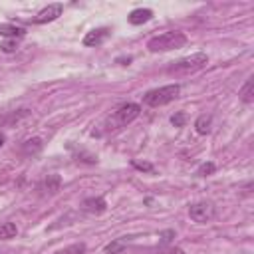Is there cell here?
<instances>
[{
  "mask_svg": "<svg viewBox=\"0 0 254 254\" xmlns=\"http://www.w3.org/2000/svg\"><path fill=\"white\" fill-rule=\"evenodd\" d=\"M214 214H216V208H214V204L208 202V200H198V202H194V204L189 206V216H190V220L200 222V224L212 220Z\"/></svg>",
  "mask_w": 254,
  "mask_h": 254,
  "instance_id": "cell-5",
  "label": "cell"
},
{
  "mask_svg": "<svg viewBox=\"0 0 254 254\" xmlns=\"http://www.w3.org/2000/svg\"><path fill=\"white\" fill-rule=\"evenodd\" d=\"M0 254H2V252H0Z\"/></svg>",
  "mask_w": 254,
  "mask_h": 254,
  "instance_id": "cell-24",
  "label": "cell"
},
{
  "mask_svg": "<svg viewBox=\"0 0 254 254\" xmlns=\"http://www.w3.org/2000/svg\"><path fill=\"white\" fill-rule=\"evenodd\" d=\"M18 234V226L14 222H2L0 224V240H8L14 238Z\"/></svg>",
  "mask_w": 254,
  "mask_h": 254,
  "instance_id": "cell-14",
  "label": "cell"
},
{
  "mask_svg": "<svg viewBox=\"0 0 254 254\" xmlns=\"http://www.w3.org/2000/svg\"><path fill=\"white\" fill-rule=\"evenodd\" d=\"M161 238H163V242H169L171 238H175V232H173V230H167V232L161 234Z\"/></svg>",
  "mask_w": 254,
  "mask_h": 254,
  "instance_id": "cell-22",
  "label": "cell"
},
{
  "mask_svg": "<svg viewBox=\"0 0 254 254\" xmlns=\"http://www.w3.org/2000/svg\"><path fill=\"white\" fill-rule=\"evenodd\" d=\"M2 145H4V137L0 135V147H2Z\"/></svg>",
  "mask_w": 254,
  "mask_h": 254,
  "instance_id": "cell-23",
  "label": "cell"
},
{
  "mask_svg": "<svg viewBox=\"0 0 254 254\" xmlns=\"http://www.w3.org/2000/svg\"><path fill=\"white\" fill-rule=\"evenodd\" d=\"M60 185H62L60 175H48V177L42 181L40 189H42L44 192H48V194H56V192L60 190Z\"/></svg>",
  "mask_w": 254,
  "mask_h": 254,
  "instance_id": "cell-10",
  "label": "cell"
},
{
  "mask_svg": "<svg viewBox=\"0 0 254 254\" xmlns=\"http://www.w3.org/2000/svg\"><path fill=\"white\" fill-rule=\"evenodd\" d=\"M185 121H187V115H185L183 111H179V113H175V115L171 117V123H173L175 127H183Z\"/></svg>",
  "mask_w": 254,
  "mask_h": 254,
  "instance_id": "cell-20",
  "label": "cell"
},
{
  "mask_svg": "<svg viewBox=\"0 0 254 254\" xmlns=\"http://www.w3.org/2000/svg\"><path fill=\"white\" fill-rule=\"evenodd\" d=\"M62 12H64V6H62V4H50V6H46L44 10H40V12L32 18V22H34V24H48V22L58 20V18L62 16Z\"/></svg>",
  "mask_w": 254,
  "mask_h": 254,
  "instance_id": "cell-6",
  "label": "cell"
},
{
  "mask_svg": "<svg viewBox=\"0 0 254 254\" xmlns=\"http://www.w3.org/2000/svg\"><path fill=\"white\" fill-rule=\"evenodd\" d=\"M131 165H133L135 169H139V171H147V173H151V171H153V165H151V163H139V161H131Z\"/></svg>",
  "mask_w": 254,
  "mask_h": 254,
  "instance_id": "cell-21",
  "label": "cell"
},
{
  "mask_svg": "<svg viewBox=\"0 0 254 254\" xmlns=\"http://www.w3.org/2000/svg\"><path fill=\"white\" fill-rule=\"evenodd\" d=\"M151 18H153V10H149V8H137L127 16L129 24H133V26H141V24L149 22Z\"/></svg>",
  "mask_w": 254,
  "mask_h": 254,
  "instance_id": "cell-9",
  "label": "cell"
},
{
  "mask_svg": "<svg viewBox=\"0 0 254 254\" xmlns=\"http://www.w3.org/2000/svg\"><path fill=\"white\" fill-rule=\"evenodd\" d=\"M179 93H181V85H177V83L163 85V87H157V89L147 91L143 95V103L149 105V107H161V105H167L173 99H177Z\"/></svg>",
  "mask_w": 254,
  "mask_h": 254,
  "instance_id": "cell-4",
  "label": "cell"
},
{
  "mask_svg": "<svg viewBox=\"0 0 254 254\" xmlns=\"http://www.w3.org/2000/svg\"><path fill=\"white\" fill-rule=\"evenodd\" d=\"M40 149H42V139H38V137H34V139H30V141L24 143V153H26V155L38 153Z\"/></svg>",
  "mask_w": 254,
  "mask_h": 254,
  "instance_id": "cell-17",
  "label": "cell"
},
{
  "mask_svg": "<svg viewBox=\"0 0 254 254\" xmlns=\"http://www.w3.org/2000/svg\"><path fill=\"white\" fill-rule=\"evenodd\" d=\"M127 240H129L127 236L115 238L113 242H109V244L105 246V252H107V254H119V252H121V250H123V248L127 246Z\"/></svg>",
  "mask_w": 254,
  "mask_h": 254,
  "instance_id": "cell-13",
  "label": "cell"
},
{
  "mask_svg": "<svg viewBox=\"0 0 254 254\" xmlns=\"http://www.w3.org/2000/svg\"><path fill=\"white\" fill-rule=\"evenodd\" d=\"M210 125H212V117H210V115H200V117L194 121L196 133H200V135H206V133L210 131Z\"/></svg>",
  "mask_w": 254,
  "mask_h": 254,
  "instance_id": "cell-12",
  "label": "cell"
},
{
  "mask_svg": "<svg viewBox=\"0 0 254 254\" xmlns=\"http://www.w3.org/2000/svg\"><path fill=\"white\" fill-rule=\"evenodd\" d=\"M0 34L2 36H10V38H22L26 32H24V28H18V26H12V24H4V26H0Z\"/></svg>",
  "mask_w": 254,
  "mask_h": 254,
  "instance_id": "cell-15",
  "label": "cell"
},
{
  "mask_svg": "<svg viewBox=\"0 0 254 254\" xmlns=\"http://www.w3.org/2000/svg\"><path fill=\"white\" fill-rule=\"evenodd\" d=\"M2 52H6V54H12V52H16L18 50V40L16 38H10V40H6V42H2Z\"/></svg>",
  "mask_w": 254,
  "mask_h": 254,
  "instance_id": "cell-18",
  "label": "cell"
},
{
  "mask_svg": "<svg viewBox=\"0 0 254 254\" xmlns=\"http://www.w3.org/2000/svg\"><path fill=\"white\" fill-rule=\"evenodd\" d=\"M240 99H242L244 103H252V101H254V77H248L246 83L242 85V89H240Z\"/></svg>",
  "mask_w": 254,
  "mask_h": 254,
  "instance_id": "cell-11",
  "label": "cell"
},
{
  "mask_svg": "<svg viewBox=\"0 0 254 254\" xmlns=\"http://www.w3.org/2000/svg\"><path fill=\"white\" fill-rule=\"evenodd\" d=\"M206 64H208V56L202 54V52H198V54L181 58L179 62H173V65H169L167 71L171 75H189V73H194V71L202 69Z\"/></svg>",
  "mask_w": 254,
  "mask_h": 254,
  "instance_id": "cell-3",
  "label": "cell"
},
{
  "mask_svg": "<svg viewBox=\"0 0 254 254\" xmlns=\"http://www.w3.org/2000/svg\"><path fill=\"white\" fill-rule=\"evenodd\" d=\"M83 252H85V244L83 242H75V244H69L64 250H58L54 254H83Z\"/></svg>",
  "mask_w": 254,
  "mask_h": 254,
  "instance_id": "cell-16",
  "label": "cell"
},
{
  "mask_svg": "<svg viewBox=\"0 0 254 254\" xmlns=\"http://www.w3.org/2000/svg\"><path fill=\"white\" fill-rule=\"evenodd\" d=\"M185 44H187L185 32H181V30H169V32H163V34L151 38L147 42V48L151 52H169V50H179Z\"/></svg>",
  "mask_w": 254,
  "mask_h": 254,
  "instance_id": "cell-2",
  "label": "cell"
},
{
  "mask_svg": "<svg viewBox=\"0 0 254 254\" xmlns=\"http://www.w3.org/2000/svg\"><path fill=\"white\" fill-rule=\"evenodd\" d=\"M109 34H111L109 28H95V30H91V32L85 34L83 46H99V44H103V42L107 40Z\"/></svg>",
  "mask_w": 254,
  "mask_h": 254,
  "instance_id": "cell-8",
  "label": "cell"
},
{
  "mask_svg": "<svg viewBox=\"0 0 254 254\" xmlns=\"http://www.w3.org/2000/svg\"><path fill=\"white\" fill-rule=\"evenodd\" d=\"M216 171V167H214V163H202L200 167H198V171H196V175H200V177H206V175H212Z\"/></svg>",
  "mask_w": 254,
  "mask_h": 254,
  "instance_id": "cell-19",
  "label": "cell"
},
{
  "mask_svg": "<svg viewBox=\"0 0 254 254\" xmlns=\"http://www.w3.org/2000/svg\"><path fill=\"white\" fill-rule=\"evenodd\" d=\"M139 113H141V107H139L137 103H125V105L117 107V109L99 125L101 129L93 131V135H101V133H109V131H117V129H121V127H127L131 121H135V119L139 117Z\"/></svg>",
  "mask_w": 254,
  "mask_h": 254,
  "instance_id": "cell-1",
  "label": "cell"
},
{
  "mask_svg": "<svg viewBox=\"0 0 254 254\" xmlns=\"http://www.w3.org/2000/svg\"><path fill=\"white\" fill-rule=\"evenodd\" d=\"M81 208L85 212H91V214H101V212L107 210V202H105L103 196H89L81 202Z\"/></svg>",
  "mask_w": 254,
  "mask_h": 254,
  "instance_id": "cell-7",
  "label": "cell"
}]
</instances>
